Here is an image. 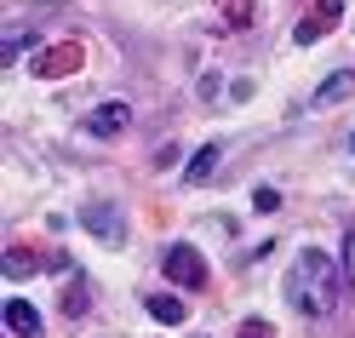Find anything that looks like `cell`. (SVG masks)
<instances>
[{
  "instance_id": "cell-1",
  "label": "cell",
  "mask_w": 355,
  "mask_h": 338,
  "mask_svg": "<svg viewBox=\"0 0 355 338\" xmlns=\"http://www.w3.org/2000/svg\"><path fill=\"white\" fill-rule=\"evenodd\" d=\"M286 298H293V310L304 315H332L344 304V269L332 264L327 253H298V264L286 269Z\"/></svg>"
},
{
  "instance_id": "cell-2",
  "label": "cell",
  "mask_w": 355,
  "mask_h": 338,
  "mask_svg": "<svg viewBox=\"0 0 355 338\" xmlns=\"http://www.w3.org/2000/svg\"><path fill=\"white\" fill-rule=\"evenodd\" d=\"M161 276L172 281V287H184V292H201L207 287V258L195 253V246H166V258H161Z\"/></svg>"
},
{
  "instance_id": "cell-3",
  "label": "cell",
  "mask_w": 355,
  "mask_h": 338,
  "mask_svg": "<svg viewBox=\"0 0 355 338\" xmlns=\"http://www.w3.org/2000/svg\"><path fill=\"white\" fill-rule=\"evenodd\" d=\"M126 126H132V103H126V98H109V103H98V109H86V121H80L86 138H121Z\"/></svg>"
},
{
  "instance_id": "cell-4",
  "label": "cell",
  "mask_w": 355,
  "mask_h": 338,
  "mask_svg": "<svg viewBox=\"0 0 355 338\" xmlns=\"http://www.w3.org/2000/svg\"><path fill=\"white\" fill-rule=\"evenodd\" d=\"M80 63H86V52H80V40H58V47H46V52H40V58L29 63V69H35L40 81H63V75H75Z\"/></svg>"
},
{
  "instance_id": "cell-5",
  "label": "cell",
  "mask_w": 355,
  "mask_h": 338,
  "mask_svg": "<svg viewBox=\"0 0 355 338\" xmlns=\"http://www.w3.org/2000/svg\"><path fill=\"white\" fill-rule=\"evenodd\" d=\"M338 17H344V0H315V6H309V17H298L293 40H298V47H315L321 35L338 29Z\"/></svg>"
},
{
  "instance_id": "cell-6",
  "label": "cell",
  "mask_w": 355,
  "mask_h": 338,
  "mask_svg": "<svg viewBox=\"0 0 355 338\" xmlns=\"http://www.w3.org/2000/svg\"><path fill=\"white\" fill-rule=\"evenodd\" d=\"M80 223H86L103 246H121V241H126V218L109 207V201H86V207H80Z\"/></svg>"
},
{
  "instance_id": "cell-7",
  "label": "cell",
  "mask_w": 355,
  "mask_h": 338,
  "mask_svg": "<svg viewBox=\"0 0 355 338\" xmlns=\"http://www.w3.org/2000/svg\"><path fill=\"white\" fill-rule=\"evenodd\" d=\"M58 310H63V321L86 315V310H92V281H86V276H69V281H63V292H58Z\"/></svg>"
},
{
  "instance_id": "cell-8",
  "label": "cell",
  "mask_w": 355,
  "mask_h": 338,
  "mask_svg": "<svg viewBox=\"0 0 355 338\" xmlns=\"http://www.w3.org/2000/svg\"><path fill=\"white\" fill-rule=\"evenodd\" d=\"M6 332L17 338H40V310L29 298H6Z\"/></svg>"
},
{
  "instance_id": "cell-9",
  "label": "cell",
  "mask_w": 355,
  "mask_h": 338,
  "mask_svg": "<svg viewBox=\"0 0 355 338\" xmlns=\"http://www.w3.org/2000/svg\"><path fill=\"white\" fill-rule=\"evenodd\" d=\"M349 92H355V69H338V75H327V81L315 86V98H309V103L327 109V103H338V98H349Z\"/></svg>"
},
{
  "instance_id": "cell-10",
  "label": "cell",
  "mask_w": 355,
  "mask_h": 338,
  "mask_svg": "<svg viewBox=\"0 0 355 338\" xmlns=\"http://www.w3.org/2000/svg\"><path fill=\"white\" fill-rule=\"evenodd\" d=\"M144 310L155 315V321H161V327H178V321H184V298H172V292H149V298H144Z\"/></svg>"
},
{
  "instance_id": "cell-11",
  "label": "cell",
  "mask_w": 355,
  "mask_h": 338,
  "mask_svg": "<svg viewBox=\"0 0 355 338\" xmlns=\"http://www.w3.org/2000/svg\"><path fill=\"white\" fill-rule=\"evenodd\" d=\"M218 17H224V29H247L252 17H258V0H212Z\"/></svg>"
},
{
  "instance_id": "cell-12",
  "label": "cell",
  "mask_w": 355,
  "mask_h": 338,
  "mask_svg": "<svg viewBox=\"0 0 355 338\" xmlns=\"http://www.w3.org/2000/svg\"><path fill=\"white\" fill-rule=\"evenodd\" d=\"M218 155H224L218 144H207V149H195V161L184 167V184H207V178L218 172Z\"/></svg>"
},
{
  "instance_id": "cell-13",
  "label": "cell",
  "mask_w": 355,
  "mask_h": 338,
  "mask_svg": "<svg viewBox=\"0 0 355 338\" xmlns=\"http://www.w3.org/2000/svg\"><path fill=\"white\" fill-rule=\"evenodd\" d=\"M35 269H40L35 253H24V246H12V253H6V276H12V281H17V276H35Z\"/></svg>"
},
{
  "instance_id": "cell-14",
  "label": "cell",
  "mask_w": 355,
  "mask_h": 338,
  "mask_svg": "<svg viewBox=\"0 0 355 338\" xmlns=\"http://www.w3.org/2000/svg\"><path fill=\"white\" fill-rule=\"evenodd\" d=\"M29 47H35V35H29V29H24V35L12 29V35H6V63H17V58H24Z\"/></svg>"
},
{
  "instance_id": "cell-15",
  "label": "cell",
  "mask_w": 355,
  "mask_h": 338,
  "mask_svg": "<svg viewBox=\"0 0 355 338\" xmlns=\"http://www.w3.org/2000/svg\"><path fill=\"white\" fill-rule=\"evenodd\" d=\"M235 338H275V327L263 321V315H252V321H241V332Z\"/></svg>"
},
{
  "instance_id": "cell-16",
  "label": "cell",
  "mask_w": 355,
  "mask_h": 338,
  "mask_svg": "<svg viewBox=\"0 0 355 338\" xmlns=\"http://www.w3.org/2000/svg\"><path fill=\"white\" fill-rule=\"evenodd\" d=\"M252 207H258V212H281V189H258Z\"/></svg>"
},
{
  "instance_id": "cell-17",
  "label": "cell",
  "mask_w": 355,
  "mask_h": 338,
  "mask_svg": "<svg viewBox=\"0 0 355 338\" xmlns=\"http://www.w3.org/2000/svg\"><path fill=\"white\" fill-rule=\"evenodd\" d=\"M155 167H161V172L178 167V144H161V149H155Z\"/></svg>"
},
{
  "instance_id": "cell-18",
  "label": "cell",
  "mask_w": 355,
  "mask_h": 338,
  "mask_svg": "<svg viewBox=\"0 0 355 338\" xmlns=\"http://www.w3.org/2000/svg\"><path fill=\"white\" fill-rule=\"evenodd\" d=\"M349 155H355V132H349Z\"/></svg>"
}]
</instances>
